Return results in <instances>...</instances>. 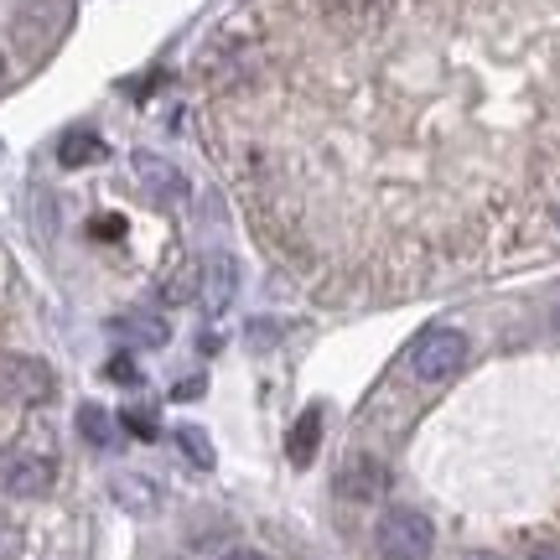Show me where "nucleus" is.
Instances as JSON below:
<instances>
[{
	"label": "nucleus",
	"mask_w": 560,
	"mask_h": 560,
	"mask_svg": "<svg viewBox=\"0 0 560 560\" xmlns=\"http://www.w3.org/2000/svg\"><path fill=\"white\" fill-rule=\"evenodd\" d=\"M467 560H503V556H467Z\"/></svg>",
	"instance_id": "6ab92c4d"
},
{
	"label": "nucleus",
	"mask_w": 560,
	"mask_h": 560,
	"mask_svg": "<svg viewBox=\"0 0 560 560\" xmlns=\"http://www.w3.org/2000/svg\"><path fill=\"white\" fill-rule=\"evenodd\" d=\"M52 478H58V467L42 457V452H26V446L0 452V493H11V499H42L52 488Z\"/></svg>",
	"instance_id": "20e7f679"
},
{
	"label": "nucleus",
	"mask_w": 560,
	"mask_h": 560,
	"mask_svg": "<svg viewBox=\"0 0 560 560\" xmlns=\"http://www.w3.org/2000/svg\"><path fill=\"white\" fill-rule=\"evenodd\" d=\"M58 161L73 172V166H94V161H104V140L94 136V130H68V136L58 140Z\"/></svg>",
	"instance_id": "9d476101"
},
{
	"label": "nucleus",
	"mask_w": 560,
	"mask_h": 560,
	"mask_svg": "<svg viewBox=\"0 0 560 560\" xmlns=\"http://www.w3.org/2000/svg\"><path fill=\"white\" fill-rule=\"evenodd\" d=\"M115 499H120L125 509H136V514H151V509H156V488L145 478H130V472H125V478H115Z\"/></svg>",
	"instance_id": "f8f14e48"
},
{
	"label": "nucleus",
	"mask_w": 560,
	"mask_h": 560,
	"mask_svg": "<svg viewBox=\"0 0 560 560\" xmlns=\"http://www.w3.org/2000/svg\"><path fill=\"white\" fill-rule=\"evenodd\" d=\"M104 374H109V380H115V384H140V369H136V363H130V359H115V363H109V369H104Z\"/></svg>",
	"instance_id": "2eb2a0df"
},
{
	"label": "nucleus",
	"mask_w": 560,
	"mask_h": 560,
	"mask_svg": "<svg viewBox=\"0 0 560 560\" xmlns=\"http://www.w3.org/2000/svg\"><path fill=\"white\" fill-rule=\"evenodd\" d=\"M79 431L89 446H115V420H109V410H100V405H83L79 410Z\"/></svg>",
	"instance_id": "9b49d317"
},
{
	"label": "nucleus",
	"mask_w": 560,
	"mask_h": 560,
	"mask_svg": "<svg viewBox=\"0 0 560 560\" xmlns=\"http://www.w3.org/2000/svg\"><path fill=\"white\" fill-rule=\"evenodd\" d=\"M462 363H467V338H462L457 327H425V332L405 348V374L420 384L452 380Z\"/></svg>",
	"instance_id": "f257e3e1"
},
{
	"label": "nucleus",
	"mask_w": 560,
	"mask_h": 560,
	"mask_svg": "<svg viewBox=\"0 0 560 560\" xmlns=\"http://www.w3.org/2000/svg\"><path fill=\"white\" fill-rule=\"evenodd\" d=\"M109 332H115L120 342H136V348H161V342L172 338V332H166V322L151 317V312H130V317H115V322H109Z\"/></svg>",
	"instance_id": "6e6552de"
},
{
	"label": "nucleus",
	"mask_w": 560,
	"mask_h": 560,
	"mask_svg": "<svg viewBox=\"0 0 560 560\" xmlns=\"http://www.w3.org/2000/svg\"><path fill=\"white\" fill-rule=\"evenodd\" d=\"M529 560H560V550H556V545H540V550H535Z\"/></svg>",
	"instance_id": "f3484780"
},
{
	"label": "nucleus",
	"mask_w": 560,
	"mask_h": 560,
	"mask_svg": "<svg viewBox=\"0 0 560 560\" xmlns=\"http://www.w3.org/2000/svg\"><path fill=\"white\" fill-rule=\"evenodd\" d=\"M177 446H182V457L192 462V467H202V472L213 467V446H208V436H202L198 425H182V431H177Z\"/></svg>",
	"instance_id": "ddd939ff"
},
{
	"label": "nucleus",
	"mask_w": 560,
	"mask_h": 560,
	"mask_svg": "<svg viewBox=\"0 0 560 560\" xmlns=\"http://www.w3.org/2000/svg\"><path fill=\"white\" fill-rule=\"evenodd\" d=\"M130 172H136V182L151 192L156 202H182L187 198V177H182L177 166L166 156H151V151H136V161H130Z\"/></svg>",
	"instance_id": "423d86ee"
},
{
	"label": "nucleus",
	"mask_w": 560,
	"mask_h": 560,
	"mask_svg": "<svg viewBox=\"0 0 560 560\" xmlns=\"http://www.w3.org/2000/svg\"><path fill=\"white\" fill-rule=\"evenodd\" d=\"M556 223H560V208H556Z\"/></svg>",
	"instance_id": "412c9836"
},
{
	"label": "nucleus",
	"mask_w": 560,
	"mask_h": 560,
	"mask_svg": "<svg viewBox=\"0 0 560 560\" xmlns=\"http://www.w3.org/2000/svg\"><path fill=\"white\" fill-rule=\"evenodd\" d=\"M317 441H322V410L317 405H306V410L296 416V425H291V436H285V452H291L296 467H306V462L317 457Z\"/></svg>",
	"instance_id": "1a4fd4ad"
},
{
	"label": "nucleus",
	"mask_w": 560,
	"mask_h": 560,
	"mask_svg": "<svg viewBox=\"0 0 560 560\" xmlns=\"http://www.w3.org/2000/svg\"><path fill=\"white\" fill-rule=\"evenodd\" d=\"M338 493L342 499H359V503L384 499V493H389V467H384L380 457H369V452L348 457V467L338 472Z\"/></svg>",
	"instance_id": "39448f33"
},
{
	"label": "nucleus",
	"mask_w": 560,
	"mask_h": 560,
	"mask_svg": "<svg viewBox=\"0 0 560 560\" xmlns=\"http://www.w3.org/2000/svg\"><path fill=\"white\" fill-rule=\"evenodd\" d=\"M234 291H240V270H234V260H229V255H208V260H202V276H198L202 312H213V317L229 312Z\"/></svg>",
	"instance_id": "0eeeda50"
},
{
	"label": "nucleus",
	"mask_w": 560,
	"mask_h": 560,
	"mask_svg": "<svg viewBox=\"0 0 560 560\" xmlns=\"http://www.w3.org/2000/svg\"><path fill=\"white\" fill-rule=\"evenodd\" d=\"M120 425H125V431H136L140 441H151V436H156V410H145V405H130V410L120 416Z\"/></svg>",
	"instance_id": "4468645a"
},
{
	"label": "nucleus",
	"mask_w": 560,
	"mask_h": 560,
	"mask_svg": "<svg viewBox=\"0 0 560 560\" xmlns=\"http://www.w3.org/2000/svg\"><path fill=\"white\" fill-rule=\"evenodd\" d=\"M556 327H560V301H556Z\"/></svg>",
	"instance_id": "aec40b11"
},
{
	"label": "nucleus",
	"mask_w": 560,
	"mask_h": 560,
	"mask_svg": "<svg viewBox=\"0 0 560 560\" xmlns=\"http://www.w3.org/2000/svg\"><path fill=\"white\" fill-rule=\"evenodd\" d=\"M0 68H5V62H0Z\"/></svg>",
	"instance_id": "4be33fe9"
},
{
	"label": "nucleus",
	"mask_w": 560,
	"mask_h": 560,
	"mask_svg": "<svg viewBox=\"0 0 560 560\" xmlns=\"http://www.w3.org/2000/svg\"><path fill=\"white\" fill-rule=\"evenodd\" d=\"M374 545H380L384 560H431L436 529H431V520L416 514V509H389L380 520V529H374Z\"/></svg>",
	"instance_id": "f03ea898"
},
{
	"label": "nucleus",
	"mask_w": 560,
	"mask_h": 560,
	"mask_svg": "<svg viewBox=\"0 0 560 560\" xmlns=\"http://www.w3.org/2000/svg\"><path fill=\"white\" fill-rule=\"evenodd\" d=\"M223 560H265L260 550H234V556H223Z\"/></svg>",
	"instance_id": "a211bd4d"
},
{
	"label": "nucleus",
	"mask_w": 560,
	"mask_h": 560,
	"mask_svg": "<svg viewBox=\"0 0 560 560\" xmlns=\"http://www.w3.org/2000/svg\"><path fill=\"white\" fill-rule=\"evenodd\" d=\"M52 369L42 359H26V353H0V405H42L52 400Z\"/></svg>",
	"instance_id": "7ed1b4c3"
},
{
	"label": "nucleus",
	"mask_w": 560,
	"mask_h": 560,
	"mask_svg": "<svg viewBox=\"0 0 560 560\" xmlns=\"http://www.w3.org/2000/svg\"><path fill=\"white\" fill-rule=\"evenodd\" d=\"M120 229H125V219H100L94 223V234H100V240H120Z\"/></svg>",
	"instance_id": "dca6fc26"
}]
</instances>
